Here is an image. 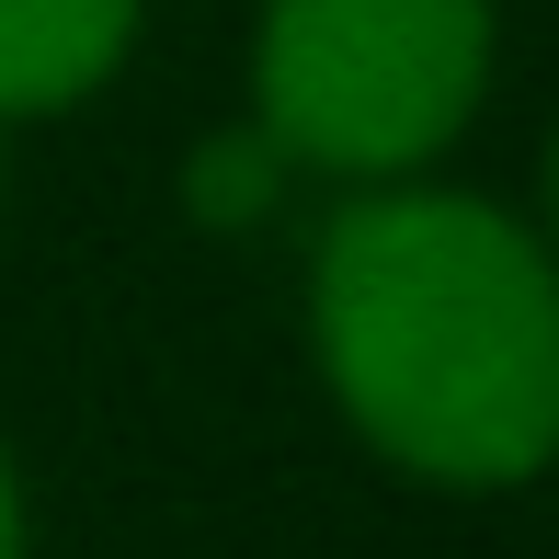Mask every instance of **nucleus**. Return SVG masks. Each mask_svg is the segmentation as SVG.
<instances>
[{
	"label": "nucleus",
	"instance_id": "obj_6",
	"mask_svg": "<svg viewBox=\"0 0 559 559\" xmlns=\"http://www.w3.org/2000/svg\"><path fill=\"white\" fill-rule=\"evenodd\" d=\"M548 217H559V138H548Z\"/></svg>",
	"mask_w": 559,
	"mask_h": 559
},
{
	"label": "nucleus",
	"instance_id": "obj_1",
	"mask_svg": "<svg viewBox=\"0 0 559 559\" xmlns=\"http://www.w3.org/2000/svg\"><path fill=\"white\" fill-rule=\"evenodd\" d=\"M320 377L377 456L456 491L559 456V251L479 194L377 183L309 263Z\"/></svg>",
	"mask_w": 559,
	"mask_h": 559
},
{
	"label": "nucleus",
	"instance_id": "obj_3",
	"mask_svg": "<svg viewBox=\"0 0 559 559\" xmlns=\"http://www.w3.org/2000/svg\"><path fill=\"white\" fill-rule=\"evenodd\" d=\"M138 12L148 0H0V126L104 92L138 46Z\"/></svg>",
	"mask_w": 559,
	"mask_h": 559
},
{
	"label": "nucleus",
	"instance_id": "obj_4",
	"mask_svg": "<svg viewBox=\"0 0 559 559\" xmlns=\"http://www.w3.org/2000/svg\"><path fill=\"white\" fill-rule=\"evenodd\" d=\"M286 148H274L263 138V126H240V138H217V148H194V171H183V183H194V217H263L274 206V183H286Z\"/></svg>",
	"mask_w": 559,
	"mask_h": 559
},
{
	"label": "nucleus",
	"instance_id": "obj_2",
	"mask_svg": "<svg viewBox=\"0 0 559 559\" xmlns=\"http://www.w3.org/2000/svg\"><path fill=\"white\" fill-rule=\"evenodd\" d=\"M491 92V0H263L251 126L297 171L412 183Z\"/></svg>",
	"mask_w": 559,
	"mask_h": 559
},
{
	"label": "nucleus",
	"instance_id": "obj_5",
	"mask_svg": "<svg viewBox=\"0 0 559 559\" xmlns=\"http://www.w3.org/2000/svg\"><path fill=\"white\" fill-rule=\"evenodd\" d=\"M0 559H23V491H12V456H0Z\"/></svg>",
	"mask_w": 559,
	"mask_h": 559
}]
</instances>
